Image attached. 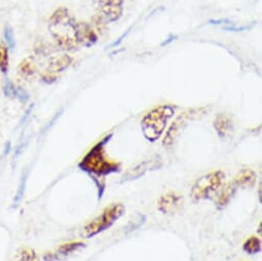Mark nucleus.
Returning <instances> with one entry per match:
<instances>
[{"label":"nucleus","instance_id":"423d86ee","mask_svg":"<svg viewBox=\"0 0 262 261\" xmlns=\"http://www.w3.org/2000/svg\"><path fill=\"white\" fill-rule=\"evenodd\" d=\"M99 11V17L105 23L117 21L123 11V0H94Z\"/></svg>","mask_w":262,"mask_h":261},{"label":"nucleus","instance_id":"9d476101","mask_svg":"<svg viewBox=\"0 0 262 261\" xmlns=\"http://www.w3.org/2000/svg\"><path fill=\"white\" fill-rule=\"evenodd\" d=\"M84 247V243L82 242H70L64 245H61L55 252L48 253L45 256L46 261H56L62 258L69 256L71 253L79 250L80 248Z\"/></svg>","mask_w":262,"mask_h":261},{"label":"nucleus","instance_id":"f8f14e48","mask_svg":"<svg viewBox=\"0 0 262 261\" xmlns=\"http://www.w3.org/2000/svg\"><path fill=\"white\" fill-rule=\"evenodd\" d=\"M77 40L79 45L91 48L98 41V36L86 23H77Z\"/></svg>","mask_w":262,"mask_h":261},{"label":"nucleus","instance_id":"ddd939ff","mask_svg":"<svg viewBox=\"0 0 262 261\" xmlns=\"http://www.w3.org/2000/svg\"><path fill=\"white\" fill-rule=\"evenodd\" d=\"M256 178H257V176L254 171H252L250 169H245V170H242L237 174V176L234 178V181L232 183L234 184L235 187L251 186L255 182Z\"/></svg>","mask_w":262,"mask_h":261},{"label":"nucleus","instance_id":"7ed1b4c3","mask_svg":"<svg viewBox=\"0 0 262 261\" xmlns=\"http://www.w3.org/2000/svg\"><path fill=\"white\" fill-rule=\"evenodd\" d=\"M174 114L175 107L172 105H161L149 111L141 121L144 137L149 142L158 141L164 134L169 120Z\"/></svg>","mask_w":262,"mask_h":261},{"label":"nucleus","instance_id":"a211bd4d","mask_svg":"<svg viewBox=\"0 0 262 261\" xmlns=\"http://www.w3.org/2000/svg\"><path fill=\"white\" fill-rule=\"evenodd\" d=\"M0 71L7 74L9 71V47L0 42Z\"/></svg>","mask_w":262,"mask_h":261},{"label":"nucleus","instance_id":"2eb2a0df","mask_svg":"<svg viewBox=\"0 0 262 261\" xmlns=\"http://www.w3.org/2000/svg\"><path fill=\"white\" fill-rule=\"evenodd\" d=\"M13 261H39V258L32 248L23 247L18 250Z\"/></svg>","mask_w":262,"mask_h":261},{"label":"nucleus","instance_id":"6ab92c4d","mask_svg":"<svg viewBox=\"0 0 262 261\" xmlns=\"http://www.w3.org/2000/svg\"><path fill=\"white\" fill-rule=\"evenodd\" d=\"M5 39L7 41V46L10 49H15L16 47V39H15V34L13 29L10 26H7L5 28Z\"/></svg>","mask_w":262,"mask_h":261},{"label":"nucleus","instance_id":"dca6fc26","mask_svg":"<svg viewBox=\"0 0 262 261\" xmlns=\"http://www.w3.org/2000/svg\"><path fill=\"white\" fill-rule=\"evenodd\" d=\"M235 189H236V187L234 186L233 183H230L226 187L222 188V191L220 192V194H219V197L217 199V202H216V205H217V207L219 209L224 208L229 203L230 199L234 194Z\"/></svg>","mask_w":262,"mask_h":261},{"label":"nucleus","instance_id":"0eeeda50","mask_svg":"<svg viewBox=\"0 0 262 261\" xmlns=\"http://www.w3.org/2000/svg\"><path fill=\"white\" fill-rule=\"evenodd\" d=\"M72 58L68 55H60L51 58L49 61L47 70L45 74L42 75V79L47 83H52L57 79V74L64 71L67 69L71 63H72Z\"/></svg>","mask_w":262,"mask_h":261},{"label":"nucleus","instance_id":"4be33fe9","mask_svg":"<svg viewBox=\"0 0 262 261\" xmlns=\"http://www.w3.org/2000/svg\"><path fill=\"white\" fill-rule=\"evenodd\" d=\"M252 26L253 25H250V26H248V25H246V26H234V24H233V25H230V26L223 27V30L230 31V32H243V31H247V30L251 29Z\"/></svg>","mask_w":262,"mask_h":261},{"label":"nucleus","instance_id":"aec40b11","mask_svg":"<svg viewBox=\"0 0 262 261\" xmlns=\"http://www.w3.org/2000/svg\"><path fill=\"white\" fill-rule=\"evenodd\" d=\"M4 92L6 94V96L10 97V98H16V93H17V86L15 84H13L12 82L8 81L4 88Z\"/></svg>","mask_w":262,"mask_h":261},{"label":"nucleus","instance_id":"5701e85b","mask_svg":"<svg viewBox=\"0 0 262 261\" xmlns=\"http://www.w3.org/2000/svg\"><path fill=\"white\" fill-rule=\"evenodd\" d=\"M211 25H223L224 27L225 26H230V25H233L232 24V21L229 20V19H219V20H210L209 22Z\"/></svg>","mask_w":262,"mask_h":261},{"label":"nucleus","instance_id":"4468645a","mask_svg":"<svg viewBox=\"0 0 262 261\" xmlns=\"http://www.w3.org/2000/svg\"><path fill=\"white\" fill-rule=\"evenodd\" d=\"M19 74L24 78H30L32 77L36 72V64L35 60L32 56H29L25 58L18 67Z\"/></svg>","mask_w":262,"mask_h":261},{"label":"nucleus","instance_id":"6e6552de","mask_svg":"<svg viewBox=\"0 0 262 261\" xmlns=\"http://www.w3.org/2000/svg\"><path fill=\"white\" fill-rule=\"evenodd\" d=\"M162 166V161L160 158H154L149 161L140 163L136 167L128 170L121 178L122 181H130V180H136L143 176L148 171H154L159 169Z\"/></svg>","mask_w":262,"mask_h":261},{"label":"nucleus","instance_id":"9b49d317","mask_svg":"<svg viewBox=\"0 0 262 261\" xmlns=\"http://www.w3.org/2000/svg\"><path fill=\"white\" fill-rule=\"evenodd\" d=\"M214 127L217 135L221 139H226L232 133L233 121L230 116L223 113H219L216 119L214 120Z\"/></svg>","mask_w":262,"mask_h":261},{"label":"nucleus","instance_id":"393cba45","mask_svg":"<svg viewBox=\"0 0 262 261\" xmlns=\"http://www.w3.org/2000/svg\"><path fill=\"white\" fill-rule=\"evenodd\" d=\"M177 38V36H174V35H171L168 39H167V41H165V42H163L162 44V47H165V46H168L169 44H171L172 41H174V39H176Z\"/></svg>","mask_w":262,"mask_h":261},{"label":"nucleus","instance_id":"f257e3e1","mask_svg":"<svg viewBox=\"0 0 262 261\" xmlns=\"http://www.w3.org/2000/svg\"><path fill=\"white\" fill-rule=\"evenodd\" d=\"M112 136L113 134L105 136L100 142L92 147V149L83 157V159L78 164V168L82 172L93 177L97 185L99 181H103L102 179L105 176L118 173L121 169V165L119 163L110 160L106 155L105 147L112 138Z\"/></svg>","mask_w":262,"mask_h":261},{"label":"nucleus","instance_id":"39448f33","mask_svg":"<svg viewBox=\"0 0 262 261\" xmlns=\"http://www.w3.org/2000/svg\"><path fill=\"white\" fill-rule=\"evenodd\" d=\"M124 211L125 209L122 204H113L107 207L98 217L84 226V236L94 237L95 235L105 231L123 215Z\"/></svg>","mask_w":262,"mask_h":261},{"label":"nucleus","instance_id":"1a4fd4ad","mask_svg":"<svg viewBox=\"0 0 262 261\" xmlns=\"http://www.w3.org/2000/svg\"><path fill=\"white\" fill-rule=\"evenodd\" d=\"M182 201L183 199L179 193L175 191H170L160 199L159 209L164 214L174 213L181 206Z\"/></svg>","mask_w":262,"mask_h":261},{"label":"nucleus","instance_id":"f3484780","mask_svg":"<svg viewBox=\"0 0 262 261\" xmlns=\"http://www.w3.org/2000/svg\"><path fill=\"white\" fill-rule=\"evenodd\" d=\"M243 250L246 253L251 254V255L259 253L261 251V241H260V238L257 237V236L249 237L245 242V244L243 246Z\"/></svg>","mask_w":262,"mask_h":261},{"label":"nucleus","instance_id":"b1692460","mask_svg":"<svg viewBox=\"0 0 262 261\" xmlns=\"http://www.w3.org/2000/svg\"><path fill=\"white\" fill-rule=\"evenodd\" d=\"M129 30H130V28H129V29H128V30H127V31H125V33H124V34H122V35H121V36H120V37H119V38H118V39H117V41H115V42H114V44H112V46H111V47H112V48H114V47H117V46H119V45H120V44H121V41H122V39H123V38H124V37H125V36H126V35H127V34H128V32H129Z\"/></svg>","mask_w":262,"mask_h":261},{"label":"nucleus","instance_id":"f03ea898","mask_svg":"<svg viewBox=\"0 0 262 261\" xmlns=\"http://www.w3.org/2000/svg\"><path fill=\"white\" fill-rule=\"evenodd\" d=\"M49 30L57 45L63 50H75L78 47L77 23L65 8L54 12L50 19Z\"/></svg>","mask_w":262,"mask_h":261},{"label":"nucleus","instance_id":"20e7f679","mask_svg":"<svg viewBox=\"0 0 262 261\" xmlns=\"http://www.w3.org/2000/svg\"><path fill=\"white\" fill-rule=\"evenodd\" d=\"M225 174L220 170L200 177L191 188V198L195 201L211 199L223 186Z\"/></svg>","mask_w":262,"mask_h":261},{"label":"nucleus","instance_id":"412c9836","mask_svg":"<svg viewBox=\"0 0 262 261\" xmlns=\"http://www.w3.org/2000/svg\"><path fill=\"white\" fill-rule=\"evenodd\" d=\"M16 99L20 100L23 103H27L29 101V94L21 86H17V93H16Z\"/></svg>","mask_w":262,"mask_h":261}]
</instances>
